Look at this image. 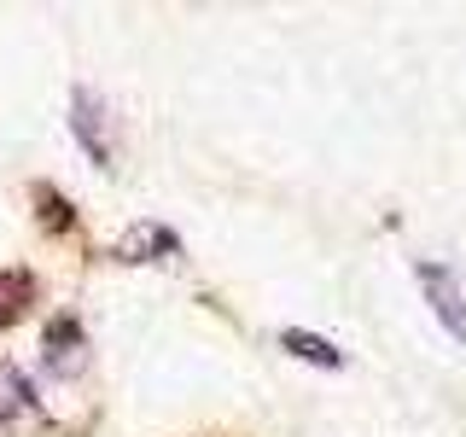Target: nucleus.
<instances>
[{
    "instance_id": "obj_6",
    "label": "nucleus",
    "mask_w": 466,
    "mask_h": 437,
    "mask_svg": "<svg viewBox=\"0 0 466 437\" xmlns=\"http://www.w3.org/2000/svg\"><path fill=\"white\" fill-rule=\"evenodd\" d=\"M24 298H29V280H24V274H0V327L18 315Z\"/></svg>"
},
{
    "instance_id": "obj_4",
    "label": "nucleus",
    "mask_w": 466,
    "mask_h": 437,
    "mask_svg": "<svg viewBox=\"0 0 466 437\" xmlns=\"http://www.w3.org/2000/svg\"><path fill=\"white\" fill-rule=\"evenodd\" d=\"M175 251H181V239L169 228H152V222L135 228L128 239H116V257L123 262H157V257H175Z\"/></svg>"
},
{
    "instance_id": "obj_3",
    "label": "nucleus",
    "mask_w": 466,
    "mask_h": 437,
    "mask_svg": "<svg viewBox=\"0 0 466 437\" xmlns=\"http://www.w3.org/2000/svg\"><path fill=\"white\" fill-rule=\"evenodd\" d=\"M41 344H47V368H53V373H76V368H82V327H76L70 315H58Z\"/></svg>"
},
{
    "instance_id": "obj_2",
    "label": "nucleus",
    "mask_w": 466,
    "mask_h": 437,
    "mask_svg": "<svg viewBox=\"0 0 466 437\" xmlns=\"http://www.w3.org/2000/svg\"><path fill=\"white\" fill-rule=\"evenodd\" d=\"M70 128H76L82 152L94 158L99 169H111V135H106V106H99L94 87H76L70 94Z\"/></svg>"
},
{
    "instance_id": "obj_5",
    "label": "nucleus",
    "mask_w": 466,
    "mask_h": 437,
    "mask_svg": "<svg viewBox=\"0 0 466 437\" xmlns=\"http://www.w3.org/2000/svg\"><path fill=\"white\" fill-rule=\"evenodd\" d=\"M280 350H291V356H303V361H315V368H344V350L332 344V339L303 332V327H286V332H280Z\"/></svg>"
},
{
    "instance_id": "obj_1",
    "label": "nucleus",
    "mask_w": 466,
    "mask_h": 437,
    "mask_svg": "<svg viewBox=\"0 0 466 437\" xmlns=\"http://www.w3.org/2000/svg\"><path fill=\"white\" fill-rule=\"evenodd\" d=\"M414 274H420V286H426V298H431V315L443 320V332L466 344V291L455 286V274H449L443 262H414Z\"/></svg>"
},
{
    "instance_id": "obj_7",
    "label": "nucleus",
    "mask_w": 466,
    "mask_h": 437,
    "mask_svg": "<svg viewBox=\"0 0 466 437\" xmlns=\"http://www.w3.org/2000/svg\"><path fill=\"white\" fill-rule=\"evenodd\" d=\"M35 198H41V204H47V210H41V216H47V228H70V204H65V198H58V193H53V187H35Z\"/></svg>"
}]
</instances>
